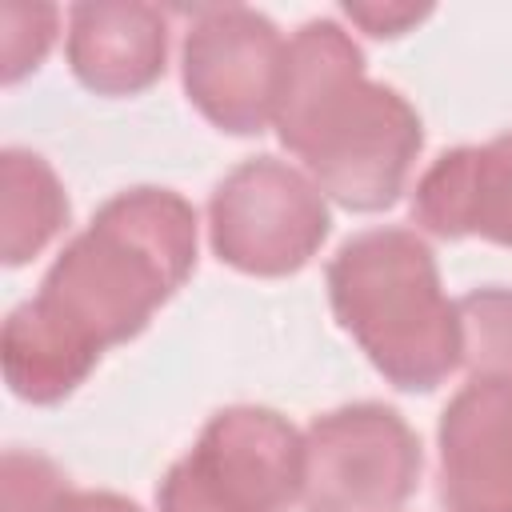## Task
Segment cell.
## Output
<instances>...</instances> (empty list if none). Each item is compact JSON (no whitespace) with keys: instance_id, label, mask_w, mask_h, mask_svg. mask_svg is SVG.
I'll use <instances>...</instances> for the list:
<instances>
[{"instance_id":"obj_15","label":"cell","mask_w":512,"mask_h":512,"mask_svg":"<svg viewBox=\"0 0 512 512\" xmlns=\"http://www.w3.org/2000/svg\"><path fill=\"white\" fill-rule=\"evenodd\" d=\"M344 16L356 28H364L368 36H404L424 16H432V8L428 4H360V0H348Z\"/></svg>"},{"instance_id":"obj_7","label":"cell","mask_w":512,"mask_h":512,"mask_svg":"<svg viewBox=\"0 0 512 512\" xmlns=\"http://www.w3.org/2000/svg\"><path fill=\"white\" fill-rule=\"evenodd\" d=\"M288 40L280 28L244 4L200 8L184 32L180 80L196 112L228 136L272 128L276 88Z\"/></svg>"},{"instance_id":"obj_11","label":"cell","mask_w":512,"mask_h":512,"mask_svg":"<svg viewBox=\"0 0 512 512\" xmlns=\"http://www.w3.org/2000/svg\"><path fill=\"white\" fill-rule=\"evenodd\" d=\"M68 224V192L32 148L0 152V260L8 268L40 256Z\"/></svg>"},{"instance_id":"obj_6","label":"cell","mask_w":512,"mask_h":512,"mask_svg":"<svg viewBox=\"0 0 512 512\" xmlns=\"http://www.w3.org/2000/svg\"><path fill=\"white\" fill-rule=\"evenodd\" d=\"M424 452L412 424L356 400L304 428V512H396L420 484Z\"/></svg>"},{"instance_id":"obj_16","label":"cell","mask_w":512,"mask_h":512,"mask_svg":"<svg viewBox=\"0 0 512 512\" xmlns=\"http://www.w3.org/2000/svg\"><path fill=\"white\" fill-rule=\"evenodd\" d=\"M56 512H144L136 500L120 496V492H104V488H68L64 500L56 504Z\"/></svg>"},{"instance_id":"obj_9","label":"cell","mask_w":512,"mask_h":512,"mask_svg":"<svg viewBox=\"0 0 512 512\" xmlns=\"http://www.w3.org/2000/svg\"><path fill=\"white\" fill-rule=\"evenodd\" d=\"M412 220L428 236H480L512 248V132L440 152L412 188Z\"/></svg>"},{"instance_id":"obj_3","label":"cell","mask_w":512,"mask_h":512,"mask_svg":"<svg viewBox=\"0 0 512 512\" xmlns=\"http://www.w3.org/2000/svg\"><path fill=\"white\" fill-rule=\"evenodd\" d=\"M328 304L368 364L400 392H432L460 368V316L436 256L412 228H368L328 260Z\"/></svg>"},{"instance_id":"obj_14","label":"cell","mask_w":512,"mask_h":512,"mask_svg":"<svg viewBox=\"0 0 512 512\" xmlns=\"http://www.w3.org/2000/svg\"><path fill=\"white\" fill-rule=\"evenodd\" d=\"M68 480L36 452H4V512H56Z\"/></svg>"},{"instance_id":"obj_10","label":"cell","mask_w":512,"mask_h":512,"mask_svg":"<svg viewBox=\"0 0 512 512\" xmlns=\"http://www.w3.org/2000/svg\"><path fill=\"white\" fill-rule=\"evenodd\" d=\"M68 68L96 96H136L164 76L168 20L144 0H88L68 8Z\"/></svg>"},{"instance_id":"obj_1","label":"cell","mask_w":512,"mask_h":512,"mask_svg":"<svg viewBox=\"0 0 512 512\" xmlns=\"http://www.w3.org/2000/svg\"><path fill=\"white\" fill-rule=\"evenodd\" d=\"M196 240V208L180 192L124 188L60 248L36 296L16 312L92 372L108 348L140 336L156 308L184 288L196 268Z\"/></svg>"},{"instance_id":"obj_8","label":"cell","mask_w":512,"mask_h":512,"mask_svg":"<svg viewBox=\"0 0 512 512\" xmlns=\"http://www.w3.org/2000/svg\"><path fill=\"white\" fill-rule=\"evenodd\" d=\"M444 512H512V380L472 376L436 424Z\"/></svg>"},{"instance_id":"obj_2","label":"cell","mask_w":512,"mask_h":512,"mask_svg":"<svg viewBox=\"0 0 512 512\" xmlns=\"http://www.w3.org/2000/svg\"><path fill=\"white\" fill-rule=\"evenodd\" d=\"M272 128L316 188L352 212L392 208L424 148L420 112L368 80L360 44L336 20L288 36Z\"/></svg>"},{"instance_id":"obj_4","label":"cell","mask_w":512,"mask_h":512,"mask_svg":"<svg viewBox=\"0 0 512 512\" xmlns=\"http://www.w3.org/2000/svg\"><path fill=\"white\" fill-rule=\"evenodd\" d=\"M304 492V432L260 404L208 416L196 444L164 472L160 512H288Z\"/></svg>"},{"instance_id":"obj_5","label":"cell","mask_w":512,"mask_h":512,"mask_svg":"<svg viewBox=\"0 0 512 512\" xmlns=\"http://www.w3.org/2000/svg\"><path fill=\"white\" fill-rule=\"evenodd\" d=\"M332 232L328 196L304 168L276 156L240 160L208 200V244L244 276L300 272Z\"/></svg>"},{"instance_id":"obj_13","label":"cell","mask_w":512,"mask_h":512,"mask_svg":"<svg viewBox=\"0 0 512 512\" xmlns=\"http://www.w3.org/2000/svg\"><path fill=\"white\" fill-rule=\"evenodd\" d=\"M60 32V8L56 4H24L8 0L0 8V40H4V84H20L28 72L44 64Z\"/></svg>"},{"instance_id":"obj_12","label":"cell","mask_w":512,"mask_h":512,"mask_svg":"<svg viewBox=\"0 0 512 512\" xmlns=\"http://www.w3.org/2000/svg\"><path fill=\"white\" fill-rule=\"evenodd\" d=\"M460 368L472 376L512 380V288L484 284L456 300Z\"/></svg>"}]
</instances>
